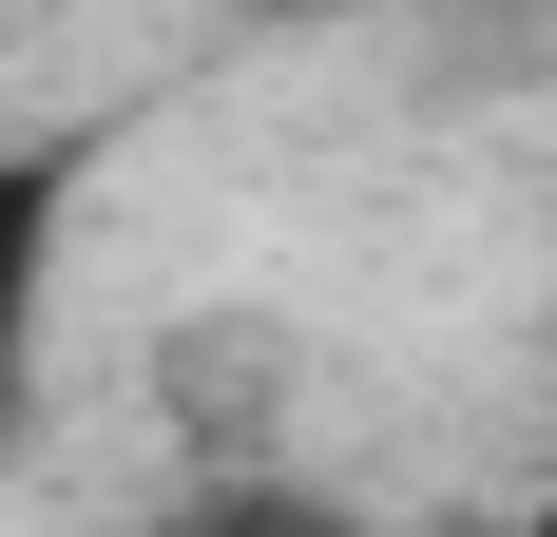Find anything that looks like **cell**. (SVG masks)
<instances>
[{
  "mask_svg": "<svg viewBox=\"0 0 557 537\" xmlns=\"http://www.w3.org/2000/svg\"><path fill=\"white\" fill-rule=\"evenodd\" d=\"M58 250H77V154H39V135H0V441H20V403H39Z\"/></svg>",
  "mask_w": 557,
  "mask_h": 537,
  "instance_id": "obj_1",
  "label": "cell"
},
{
  "mask_svg": "<svg viewBox=\"0 0 557 537\" xmlns=\"http://www.w3.org/2000/svg\"><path fill=\"white\" fill-rule=\"evenodd\" d=\"M154 537H366L327 480H270V461H231V480H193V499H154Z\"/></svg>",
  "mask_w": 557,
  "mask_h": 537,
  "instance_id": "obj_2",
  "label": "cell"
},
{
  "mask_svg": "<svg viewBox=\"0 0 557 537\" xmlns=\"http://www.w3.org/2000/svg\"><path fill=\"white\" fill-rule=\"evenodd\" d=\"M519 537H557V480H539V499H519Z\"/></svg>",
  "mask_w": 557,
  "mask_h": 537,
  "instance_id": "obj_3",
  "label": "cell"
}]
</instances>
